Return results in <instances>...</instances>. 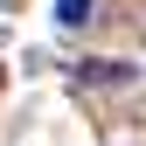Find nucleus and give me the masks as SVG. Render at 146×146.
<instances>
[{
  "instance_id": "nucleus-1",
  "label": "nucleus",
  "mask_w": 146,
  "mask_h": 146,
  "mask_svg": "<svg viewBox=\"0 0 146 146\" xmlns=\"http://www.w3.org/2000/svg\"><path fill=\"white\" fill-rule=\"evenodd\" d=\"M90 14H98V0H56V21L63 28H90Z\"/></svg>"
}]
</instances>
